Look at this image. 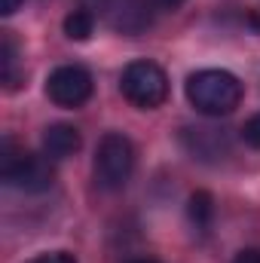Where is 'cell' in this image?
<instances>
[{"label": "cell", "mask_w": 260, "mask_h": 263, "mask_svg": "<svg viewBox=\"0 0 260 263\" xmlns=\"http://www.w3.org/2000/svg\"><path fill=\"white\" fill-rule=\"evenodd\" d=\"M187 101L202 117H230L245 95V86L236 73L224 67H202L187 77Z\"/></svg>", "instance_id": "6da1fadb"}, {"label": "cell", "mask_w": 260, "mask_h": 263, "mask_svg": "<svg viewBox=\"0 0 260 263\" xmlns=\"http://www.w3.org/2000/svg\"><path fill=\"white\" fill-rule=\"evenodd\" d=\"M0 178L25 193H43L52 187L55 172L49 165V156H37V153H25L15 147L12 138H3V150H0Z\"/></svg>", "instance_id": "7a4b0ae2"}, {"label": "cell", "mask_w": 260, "mask_h": 263, "mask_svg": "<svg viewBox=\"0 0 260 263\" xmlns=\"http://www.w3.org/2000/svg\"><path fill=\"white\" fill-rule=\"evenodd\" d=\"M120 92H123V98L129 104H135L138 110H156L169 98V77H165V70L156 65V62L138 59V62L126 65V70H123Z\"/></svg>", "instance_id": "3957f363"}, {"label": "cell", "mask_w": 260, "mask_h": 263, "mask_svg": "<svg viewBox=\"0 0 260 263\" xmlns=\"http://www.w3.org/2000/svg\"><path fill=\"white\" fill-rule=\"evenodd\" d=\"M135 172V147L123 132H107L95 150V184L101 190H123Z\"/></svg>", "instance_id": "277c9868"}, {"label": "cell", "mask_w": 260, "mask_h": 263, "mask_svg": "<svg viewBox=\"0 0 260 263\" xmlns=\"http://www.w3.org/2000/svg\"><path fill=\"white\" fill-rule=\"evenodd\" d=\"M92 89H95L92 73L83 65H62L46 77V98L67 110L83 107L92 98Z\"/></svg>", "instance_id": "5b68a950"}, {"label": "cell", "mask_w": 260, "mask_h": 263, "mask_svg": "<svg viewBox=\"0 0 260 263\" xmlns=\"http://www.w3.org/2000/svg\"><path fill=\"white\" fill-rule=\"evenodd\" d=\"M110 25L123 34H138L150 25V0H110Z\"/></svg>", "instance_id": "8992f818"}, {"label": "cell", "mask_w": 260, "mask_h": 263, "mask_svg": "<svg viewBox=\"0 0 260 263\" xmlns=\"http://www.w3.org/2000/svg\"><path fill=\"white\" fill-rule=\"evenodd\" d=\"M83 147V135L70 123H52L43 132V156L49 159H67Z\"/></svg>", "instance_id": "52a82bcc"}, {"label": "cell", "mask_w": 260, "mask_h": 263, "mask_svg": "<svg viewBox=\"0 0 260 263\" xmlns=\"http://www.w3.org/2000/svg\"><path fill=\"white\" fill-rule=\"evenodd\" d=\"M0 80H3V86H6L9 92L22 86L18 46H15V40H12V34H9V31H3V34H0Z\"/></svg>", "instance_id": "ba28073f"}, {"label": "cell", "mask_w": 260, "mask_h": 263, "mask_svg": "<svg viewBox=\"0 0 260 263\" xmlns=\"http://www.w3.org/2000/svg\"><path fill=\"white\" fill-rule=\"evenodd\" d=\"M187 214H190V220H193L196 230H202V233H205V230L211 227V220H214V199H211V193L196 190L193 196H190Z\"/></svg>", "instance_id": "9c48e42d"}, {"label": "cell", "mask_w": 260, "mask_h": 263, "mask_svg": "<svg viewBox=\"0 0 260 263\" xmlns=\"http://www.w3.org/2000/svg\"><path fill=\"white\" fill-rule=\"evenodd\" d=\"M92 31H95V12L92 9H73V12H67L65 18V34L70 40H89L92 37Z\"/></svg>", "instance_id": "30bf717a"}, {"label": "cell", "mask_w": 260, "mask_h": 263, "mask_svg": "<svg viewBox=\"0 0 260 263\" xmlns=\"http://www.w3.org/2000/svg\"><path fill=\"white\" fill-rule=\"evenodd\" d=\"M242 141L248 144V147H254V150H260V110L242 126Z\"/></svg>", "instance_id": "8fae6325"}, {"label": "cell", "mask_w": 260, "mask_h": 263, "mask_svg": "<svg viewBox=\"0 0 260 263\" xmlns=\"http://www.w3.org/2000/svg\"><path fill=\"white\" fill-rule=\"evenodd\" d=\"M28 263H77V257L70 251H46V254H37Z\"/></svg>", "instance_id": "7c38bea8"}, {"label": "cell", "mask_w": 260, "mask_h": 263, "mask_svg": "<svg viewBox=\"0 0 260 263\" xmlns=\"http://www.w3.org/2000/svg\"><path fill=\"white\" fill-rule=\"evenodd\" d=\"M233 263H260V251H254V248H245V251H239V254L233 257Z\"/></svg>", "instance_id": "4fadbf2b"}, {"label": "cell", "mask_w": 260, "mask_h": 263, "mask_svg": "<svg viewBox=\"0 0 260 263\" xmlns=\"http://www.w3.org/2000/svg\"><path fill=\"white\" fill-rule=\"evenodd\" d=\"M22 6V0H0V15H12Z\"/></svg>", "instance_id": "5bb4252c"}, {"label": "cell", "mask_w": 260, "mask_h": 263, "mask_svg": "<svg viewBox=\"0 0 260 263\" xmlns=\"http://www.w3.org/2000/svg\"><path fill=\"white\" fill-rule=\"evenodd\" d=\"M153 3H156L159 9H178V6H181L184 0H153Z\"/></svg>", "instance_id": "9a60e30c"}, {"label": "cell", "mask_w": 260, "mask_h": 263, "mask_svg": "<svg viewBox=\"0 0 260 263\" xmlns=\"http://www.w3.org/2000/svg\"><path fill=\"white\" fill-rule=\"evenodd\" d=\"M129 263H159V260H129Z\"/></svg>", "instance_id": "2e32d148"}]
</instances>
